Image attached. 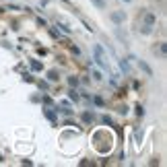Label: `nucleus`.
Here are the masks:
<instances>
[{"instance_id": "1", "label": "nucleus", "mask_w": 167, "mask_h": 167, "mask_svg": "<svg viewBox=\"0 0 167 167\" xmlns=\"http://www.w3.org/2000/svg\"><path fill=\"white\" fill-rule=\"evenodd\" d=\"M93 52H95V62H97V64H99V66H101L103 70H109L107 62L103 60V54H101V47H99V45H95V47H93Z\"/></svg>"}, {"instance_id": "2", "label": "nucleus", "mask_w": 167, "mask_h": 167, "mask_svg": "<svg viewBox=\"0 0 167 167\" xmlns=\"http://www.w3.org/2000/svg\"><path fill=\"white\" fill-rule=\"evenodd\" d=\"M134 60H136V58H134ZM136 64H138V68L145 70V74H147V77H153V70L149 68V64H147L145 60H136Z\"/></svg>"}, {"instance_id": "3", "label": "nucleus", "mask_w": 167, "mask_h": 167, "mask_svg": "<svg viewBox=\"0 0 167 167\" xmlns=\"http://www.w3.org/2000/svg\"><path fill=\"white\" fill-rule=\"evenodd\" d=\"M120 66H122L124 72H128V70H130V66H128V62H126V60H120Z\"/></svg>"}, {"instance_id": "4", "label": "nucleus", "mask_w": 167, "mask_h": 167, "mask_svg": "<svg viewBox=\"0 0 167 167\" xmlns=\"http://www.w3.org/2000/svg\"><path fill=\"white\" fill-rule=\"evenodd\" d=\"M111 19H113L116 23H122V15H120V13H116V15H111Z\"/></svg>"}, {"instance_id": "5", "label": "nucleus", "mask_w": 167, "mask_h": 167, "mask_svg": "<svg viewBox=\"0 0 167 167\" xmlns=\"http://www.w3.org/2000/svg\"><path fill=\"white\" fill-rule=\"evenodd\" d=\"M93 2H95V4H97L99 8H103V0H93Z\"/></svg>"}]
</instances>
